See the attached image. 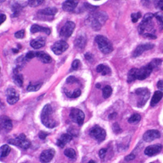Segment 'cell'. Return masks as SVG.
Returning a JSON list of instances; mask_svg holds the SVG:
<instances>
[{
	"mask_svg": "<svg viewBox=\"0 0 163 163\" xmlns=\"http://www.w3.org/2000/svg\"><path fill=\"white\" fill-rule=\"evenodd\" d=\"M69 48V44L65 41L60 40L57 41L52 45V50L56 55H61L64 52H65Z\"/></svg>",
	"mask_w": 163,
	"mask_h": 163,
	"instance_id": "10",
	"label": "cell"
},
{
	"mask_svg": "<svg viewBox=\"0 0 163 163\" xmlns=\"http://www.w3.org/2000/svg\"><path fill=\"white\" fill-rule=\"evenodd\" d=\"M150 65L152 66V68L153 69H157V67H159V66L161 65V60L160 59H154L153 61H152L151 62H150Z\"/></svg>",
	"mask_w": 163,
	"mask_h": 163,
	"instance_id": "37",
	"label": "cell"
},
{
	"mask_svg": "<svg viewBox=\"0 0 163 163\" xmlns=\"http://www.w3.org/2000/svg\"><path fill=\"white\" fill-rule=\"evenodd\" d=\"M141 119V117L140 114L138 113H135L133 115H132L130 117V118L128 119V122L129 123H132V124H135V123H138Z\"/></svg>",
	"mask_w": 163,
	"mask_h": 163,
	"instance_id": "32",
	"label": "cell"
},
{
	"mask_svg": "<svg viewBox=\"0 0 163 163\" xmlns=\"http://www.w3.org/2000/svg\"><path fill=\"white\" fill-rule=\"evenodd\" d=\"M155 17V14L147 13L144 15L142 21L139 25V32L140 34L144 35L145 34H153L152 31L153 30V25L152 20Z\"/></svg>",
	"mask_w": 163,
	"mask_h": 163,
	"instance_id": "3",
	"label": "cell"
},
{
	"mask_svg": "<svg viewBox=\"0 0 163 163\" xmlns=\"http://www.w3.org/2000/svg\"><path fill=\"white\" fill-rule=\"evenodd\" d=\"M163 97V92L161 91H157L153 94L152 100H151V106H154L161 100Z\"/></svg>",
	"mask_w": 163,
	"mask_h": 163,
	"instance_id": "24",
	"label": "cell"
},
{
	"mask_svg": "<svg viewBox=\"0 0 163 163\" xmlns=\"http://www.w3.org/2000/svg\"><path fill=\"white\" fill-rule=\"evenodd\" d=\"M53 114V110L51 106V104H46L43 107L42 114H41V120L43 124L48 128H54L56 126V122L54 120V118H52Z\"/></svg>",
	"mask_w": 163,
	"mask_h": 163,
	"instance_id": "2",
	"label": "cell"
},
{
	"mask_svg": "<svg viewBox=\"0 0 163 163\" xmlns=\"http://www.w3.org/2000/svg\"><path fill=\"white\" fill-rule=\"evenodd\" d=\"M57 8L56 7H47L45 9L39 10V13L43 14V15H48V16H54L57 12Z\"/></svg>",
	"mask_w": 163,
	"mask_h": 163,
	"instance_id": "27",
	"label": "cell"
},
{
	"mask_svg": "<svg viewBox=\"0 0 163 163\" xmlns=\"http://www.w3.org/2000/svg\"><path fill=\"white\" fill-rule=\"evenodd\" d=\"M136 95L140 98V100L138 101V107H143L146 104V102L148 101V98L150 97V91L147 88H140L137 89L136 91Z\"/></svg>",
	"mask_w": 163,
	"mask_h": 163,
	"instance_id": "7",
	"label": "cell"
},
{
	"mask_svg": "<svg viewBox=\"0 0 163 163\" xmlns=\"http://www.w3.org/2000/svg\"><path fill=\"white\" fill-rule=\"evenodd\" d=\"M77 4H78L77 1H65V2H63L62 7H63L64 11L71 12V11H74L75 8L77 7Z\"/></svg>",
	"mask_w": 163,
	"mask_h": 163,
	"instance_id": "18",
	"label": "cell"
},
{
	"mask_svg": "<svg viewBox=\"0 0 163 163\" xmlns=\"http://www.w3.org/2000/svg\"><path fill=\"white\" fill-rule=\"evenodd\" d=\"M64 153H65V155L66 157H68L69 158H76V152H75V150L73 149V148H67V149L65 150Z\"/></svg>",
	"mask_w": 163,
	"mask_h": 163,
	"instance_id": "34",
	"label": "cell"
},
{
	"mask_svg": "<svg viewBox=\"0 0 163 163\" xmlns=\"http://www.w3.org/2000/svg\"><path fill=\"white\" fill-rule=\"evenodd\" d=\"M0 18H1V24H2L6 20V15L3 13H1L0 14Z\"/></svg>",
	"mask_w": 163,
	"mask_h": 163,
	"instance_id": "50",
	"label": "cell"
},
{
	"mask_svg": "<svg viewBox=\"0 0 163 163\" xmlns=\"http://www.w3.org/2000/svg\"><path fill=\"white\" fill-rule=\"evenodd\" d=\"M157 87H158L159 89H160V91H163V81L162 80H160V81L157 82Z\"/></svg>",
	"mask_w": 163,
	"mask_h": 163,
	"instance_id": "49",
	"label": "cell"
},
{
	"mask_svg": "<svg viewBox=\"0 0 163 163\" xmlns=\"http://www.w3.org/2000/svg\"><path fill=\"white\" fill-rule=\"evenodd\" d=\"M8 142L13 145H16L18 147L21 148L23 149H28L31 145V143L25 136V134H20V136H17L16 139L10 140Z\"/></svg>",
	"mask_w": 163,
	"mask_h": 163,
	"instance_id": "5",
	"label": "cell"
},
{
	"mask_svg": "<svg viewBox=\"0 0 163 163\" xmlns=\"http://www.w3.org/2000/svg\"><path fill=\"white\" fill-rule=\"evenodd\" d=\"M71 120L75 123H77L78 126H82L83 124L84 119H85V114L82 110L78 109H73L69 113Z\"/></svg>",
	"mask_w": 163,
	"mask_h": 163,
	"instance_id": "8",
	"label": "cell"
},
{
	"mask_svg": "<svg viewBox=\"0 0 163 163\" xmlns=\"http://www.w3.org/2000/svg\"><path fill=\"white\" fill-rule=\"evenodd\" d=\"M107 153V149L106 148H102V149L100 150V152H99V156L101 159H104L105 155Z\"/></svg>",
	"mask_w": 163,
	"mask_h": 163,
	"instance_id": "43",
	"label": "cell"
},
{
	"mask_svg": "<svg viewBox=\"0 0 163 163\" xmlns=\"http://www.w3.org/2000/svg\"><path fill=\"white\" fill-rule=\"evenodd\" d=\"M65 94L67 95V96L69 98H77V97H78L80 95H81V90H80V89H77V90H76V91H73L72 93L68 92V91H66L65 89Z\"/></svg>",
	"mask_w": 163,
	"mask_h": 163,
	"instance_id": "35",
	"label": "cell"
},
{
	"mask_svg": "<svg viewBox=\"0 0 163 163\" xmlns=\"http://www.w3.org/2000/svg\"><path fill=\"white\" fill-rule=\"evenodd\" d=\"M80 67V61L78 60H75L72 63V70H77Z\"/></svg>",
	"mask_w": 163,
	"mask_h": 163,
	"instance_id": "40",
	"label": "cell"
},
{
	"mask_svg": "<svg viewBox=\"0 0 163 163\" xmlns=\"http://www.w3.org/2000/svg\"><path fill=\"white\" fill-rule=\"evenodd\" d=\"M160 137H161V134L157 130H149L144 134L143 140L145 142H152Z\"/></svg>",
	"mask_w": 163,
	"mask_h": 163,
	"instance_id": "12",
	"label": "cell"
},
{
	"mask_svg": "<svg viewBox=\"0 0 163 163\" xmlns=\"http://www.w3.org/2000/svg\"><path fill=\"white\" fill-rule=\"evenodd\" d=\"M42 86V83L41 82H38V83L35 84H30L27 87V91H39V89L41 88Z\"/></svg>",
	"mask_w": 163,
	"mask_h": 163,
	"instance_id": "33",
	"label": "cell"
},
{
	"mask_svg": "<svg viewBox=\"0 0 163 163\" xmlns=\"http://www.w3.org/2000/svg\"><path fill=\"white\" fill-rule=\"evenodd\" d=\"M95 43H97L98 48L104 54H109L113 51V45L109 39L102 35H97L95 37Z\"/></svg>",
	"mask_w": 163,
	"mask_h": 163,
	"instance_id": "4",
	"label": "cell"
},
{
	"mask_svg": "<svg viewBox=\"0 0 163 163\" xmlns=\"http://www.w3.org/2000/svg\"><path fill=\"white\" fill-rule=\"evenodd\" d=\"M66 82H69V83H73V82H78V80L75 77H73V76H70V77H69L67 78Z\"/></svg>",
	"mask_w": 163,
	"mask_h": 163,
	"instance_id": "42",
	"label": "cell"
},
{
	"mask_svg": "<svg viewBox=\"0 0 163 163\" xmlns=\"http://www.w3.org/2000/svg\"><path fill=\"white\" fill-rule=\"evenodd\" d=\"M150 163H156V162H150Z\"/></svg>",
	"mask_w": 163,
	"mask_h": 163,
	"instance_id": "54",
	"label": "cell"
},
{
	"mask_svg": "<svg viewBox=\"0 0 163 163\" xmlns=\"http://www.w3.org/2000/svg\"><path fill=\"white\" fill-rule=\"evenodd\" d=\"M86 45V39L84 36L77 37L74 42V46L77 49H83Z\"/></svg>",
	"mask_w": 163,
	"mask_h": 163,
	"instance_id": "23",
	"label": "cell"
},
{
	"mask_svg": "<svg viewBox=\"0 0 163 163\" xmlns=\"http://www.w3.org/2000/svg\"><path fill=\"white\" fill-rule=\"evenodd\" d=\"M12 51L14 52V53H17V52H18V50H15V49H13Z\"/></svg>",
	"mask_w": 163,
	"mask_h": 163,
	"instance_id": "53",
	"label": "cell"
},
{
	"mask_svg": "<svg viewBox=\"0 0 163 163\" xmlns=\"http://www.w3.org/2000/svg\"><path fill=\"white\" fill-rule=\"evenodd\" d=\"M23 5L20 3V2H15L12 4V6H11V10H12V11H13V16H18L19 13H20V11H21V10H22L23 8Z\"/></svg>",
	"mask_w": 163,
	"mask_h": 163,
	"instance_id": "29",
	"label": "cell"
},
{
	"mask_svg": "<svg viewBox=\"0 0 163 163\" xmlns=\"http://www.w3.org/2000/svg\"><path fill=\"white\" fill-rule=\"evenodd\" d=\"M96 71L98 73H101L102 75H107L109 74L110 73H111V69L109 68V66L105 65H99L97 66V68H96Z\"/></svg>",
	"mask_w": 163,
	"mask_h": 163,
	"instance_id": "26",
	"label": "cell"
},
{
	"mask_svg": "<svg viewBox=\"0 0 163 163\" xmlns=\"http://www.w3.org/2000/svg\"><path fill=\"white\" fill-rule=\"evenodd\" d=\"M141 17V12H136L132 14V20L133 23H136L138 20Z\"/></svg>",
	"mask_w": 163,
	"mask_h": 163,
	"instance_id": "39",
	"label": "cell"
},
{
	"mask_svg": "<svg viewBox=\"0 0 163 163\" xmlns=\"http://www.w3.org/2000/svg\"><path fill=\"white\" fill-rule=\"evenodd\" d=\"M35 57H38L43 63L45 64L50 63L51 61H52V57L48 54L43 52H37L35 53Z\"/></svg>",
	"mask_w": 163,
	"mask_h": 163,
	"instance_id": "22",
	"label": "cell"
},
{
	"mask_svg": "<svg viewBox=\"0 0 163 163\" xmlns=\"http://www.w3.org/2000/svg\"><path fill=\"white\" fill-rule=\"evenodd\" d=\"M45 39L42 38V37H39V38L36 39H33L30 42V46L34 49H39V48H43V46L45 45Z\"/></svg>",
	"mask_w": 163,
	"mask_h": 163,
	"instance_id": "20",
	"label": "cell"
},
{
	"mask_svg": "<svg viewBox=\"0 0 163 163\" xmlns=\"http://www.w3.org/2000/svg\"><path fill=\"white\" fill-rule=\"evenodd\" d=\"M153 70V69L150 65V64H148L147 65L143 66L140 69H137V79L144 80L147 78L151 74Z\"/></svg>",
	"mask_w": 163,
	"mask_h": 163,
	"instance_id": "11",
	"label": "cell"
},
{
	"mask_svg": "<svg viewBox=\"0 0 163 163\" xmlns=\"http://www.w3.org/2000/svg\"><path fill=\"white\" fill-rule=\"evenodd\" d=\"M144 37H145V38H148V39H156L157 38L156 35H154L153 34H145L144 35Z\"/></svg>",
	"mask_w": 163,
	"mask_h": 163,
	"instance_id": "48",
	"label": "cell"
},
{
	"mask_svg": "<svg viewBox=\"0 0 163 163\" xmlns=\"http://www.w3.org/2000/svg\"><path fill=\"white\" fill-rule=\"evenodd\" d=\"M108 19V16L105 12L100 11V12H95V13L91 14L87 18L88 24L91 25L94 30H99L104 25L105 21Z\"/></svg>",
	"mask_w": 163,
	"mask_h": 163,
	"instance_id": "1",
	"label": "cell"
},
{
	"mask_svg": "<svg viewBox=\"0 0 163 163\" xmlns=\"http://www.w3.org/2000/svg\"><path fill=\"white\" fill-rule=\"evenodd\" d=\"M72 139H73V136L72 135H70L69 133L63 134V135L57 140L56 145L58 147L62 148L65 147V145L67 143L70 142V141L72 140Z\"/></svg>",
	"mask_w": 163,
	"mask_h": 163,
	"instance_id": "17",
	"label": "cell"
},
{
	"mask_svg": "<svg viewBox=\"0 0 163 163\" xmlns=\"http://www.w3.org/2000/svg\"><path fill=\"white\" fill-rule=\"evenodd\" d=\"M85 58H86L87 61H91H91H93V56L90 53V52H88V53H86V54L85 55Z\"/></svg>",
	"mask_w": 163,
	"mask_h": 163,
	"instance_id": "47",
	"label": "cell"
},
{
	"mask_svg": "<svg viewBox=\"0 0 163 163\" xmlns=\"http://www.w3.org/2000/svg\"><path fill=\"white\" fill-rule=\"evenodd\" d=\"M161 148H162V147L160 144L150 145V146H148V147L145 148L144 154L148 157L154 156V155H156V154L161 152Z\"/></svg>",
	"mask_w": 163,
	"mask_h": 163,
	"instance_id": "16",
	"label": "cell"
},
{
	"mask_svg": "<svg viewBox=\"0 0 163 163\" xmlns=\"http://www.w3.org/2000/svg\"><path fill=\"white\" fill-rule=\"evenodd\" d=\"M155 18L157 19V22L159 24V27H161V30L163 29V16L161 13H155Z\"/></svg>",
	"mask_w": 163,
	"mask_h": 163,
	"instance_id": "36",
	"label": "cell"
},
{
	"mask_svg": "<svg viewBox=\"0 0 163 163\" xmlns=\"http://www.w3.org/2000/svg\"><path fill=\"white\" fill-rule=\"evenodd\" d=\"M137 69H138L134 68L132 69L131 70L128 72V75H127V82H132L136 79H137Z\"/></svg>",
	"mask_w": 163,
	"mask_h": 163,
	"instance_id": "28",
	"label": "cell"
},
{
	"mask_svg": "<svg viewBox=\"0 0 163 163\" xmlns=\"http://www.w3.org/2000/svg\"><path fill=\"white\" fill-rule=\"evenodd\" d=\"M55 153H55V150L52 149V148L44 150V151L40 154L39 160H40L41 162L43 163L50 162L52 160V158L54 157Z\"/></svg>",
	"mask_w": 163,
	"mask_h": 163,
	"instance_id": "13",
	"label": "cell"
},
{
	"mask_svg": "<svg viewBox=\"0 0 163 163\" xmlns=\"http://www.w3.org/2000/svg\"><path fill=\"white\" fill-rule=\"evenodd\" d=\"M10 151H11V149H10L8 145H2V147H1V150H0V156H1V158H3L5 157H7V155L9 154Z\"/></svg>",
	"mask_w": 163,
	"mask_h": 163,
	"instance_id": "30",
	"label": "cell"
},
{
	"mask_svg": "<svg viewBox=\"0 0 163 163\" xmlns=\"http://www.w3.org/2000/svg\"><path fill=\"white\" fill-rule=\"evenodd\" d=\"M35 53H36V52H28L27 54L25 55V58H26V60H30V59H32V58L35 57Z\"/></svg>",
	"mask_w": 163,
	"mask_h": 163,
	"instance_id": "44",
	"label": "cell"
},
{
	"mask_svg": "<svg viewBox=\"0 0 163 163\" xmlns=\"http://www.w3.org/2000/svg\"><path fill=\"white\" fill-rule=\"evenodd\" d=\"M48 136V133H46L44 132H40L39 134V137L41 140H45L46 137Z\"/></svg>",
	"mask_w": 163,
	"mask_h": 163,
	"instance_id": "46",
	"label": "cell"
},
{
	"mask_svg": "<svg viewBox=\"0 0 163 163\" xmlns=\"http://www.w3.org/2000/svg\"><path fill=\"white\" fill-rule=\"evenodd\" d=\"M88 163H95V161H93V160H91V161H89Z\"/></svg>",
	"mask_w": 163,
	"mask_h": 163,
	"instance_id": "52",
	"label": "cell"
},
{
	"mask_svg": "<svg viewBox=\"0 0 163 163\" xmlns=\"http://www.w3.org/2000/svg\"><path fill=\"white\" fill-rule=\"evenodd\" d=\"M43 0H31V1L28 2V4L31 7H36V6H39V5L43 4Z\"/></svg>",
	"mask_w": 163,
	"mask_h": 163,
	"instance_id": "38",
	"label": "cell"
},
{
	"mask_svg": "<svg viewBox=\"0 0 163 163\" xmlns=\"http://www.w3.org/2000/svg\"><path fill=\"white\" fill-rule=\"evenodd\" d=\"M158 7L161 8V10H162L163 11V1H160V2H158Z\"/></svg>",
	"mask_w": 163,
	"mask_h": 163,
	"instance_id": "51",
	"label": "cell"
},
{
	"mask_svg": "<svg viewBox=\"0 0 163 163\" xmlns=\"http://www.w3.org/2000/svg\"><path fill=\"white\" fill-rule=\"evenodd\" d=\"M135 158H136V155H135V154H130V155H128V156L125 157V161H130L134 160Z\"/></svg>",
	"mask_w": 163,
	"mask_h": 163,
	"instance_id": "45",
	"label": "cell"
},
{
	"mask_svg": "<svg viewBox=\"0 0 163 163\" xmlns=\"http://www.w3.org/2000/svg\"><path fill=\"white\" fill-rule=\"evenodd\" d=\"M154 48L153 44H151V43H145V44H141V45H139L137 48H136V50L134 51L133 52V56L134 57H137L139 56H140L141 54H143V52H145V51L148 50H151Z\"/></svg>",
	"mask_w": 163,
	"mask_h": 163,
	"instance_id": "15",
	"label": "cell"
},
{
	"mask_svg": "<svg viewBox=\"0 0 163 163\" xmlns=\"http://www.w3.org/2000/svg\"><path fill=\"white\" fill-rule=\"evenodd\" d=\"M89 135L91 138L95 140L98 142H102L104 140V139L106 137V132L103 128L100 127L99 126H95L90 130Z\"/></svg>",
	"mask_w": 163,
	"mask_h": 163,
	"instance_id": "6",
	"label": "cell"
},
{
	"mask_svg": "<svg viewBox=\"0 0 163 163\" xmlns=\"http://www.w3.org/2000/svg\"><path fill=\"white\" fill-rule=\"evenodd\" d=\"M102 91H103V92H102V94H103V97L107 99V98H109V96L112 95L113 89H112V87L110 86H104Z\"/></svg>",
	"mask_w": 163,
	"mask_h": 163,
	"instance_id": "31",
	"label": "cell"
},
{
	"mask_svg": "<svg viewBox=\"0 0 163 163\" xmlns=\"http://www.w3.org/2000/svg\"><path fill=\"white\" fill-rule=\"evenodd\" d=\"M1 127H2V130H4L6 132H9L12 128V122L7 117H2Z\"/></svg>",
	"mask_w": 163,
	"mask_h": 163,
	"instance_id": "19",
	"label": "cell"
},
{
	"mask_svg": "<svg viewBox=\"0 0 163 163\" xmlns=\"http://www.w3.org/2000/svg\"><path fill=\"white\" fill-rule=\"evenodd\" d=\"M18 69H16V72H14L13 75V81L15 84H16L18 86H23V75L20 73L17 72Z\"/></svg>",
	"mask_w": 163,
	"mask_h": 163,
	"instance_id": "25",
	"label": "cell"
},
{
	"mask_svg": "<svg viewBox=\"0 0 163 163\" xmlns=\"http://www.w3.org/2000/svg\"><path fill=\"white\" fill-rule=\"evenodd\" d=\"M15 37L16 39H23L25 37V30H20L15 34Z\"/></svg>",
	"mask_w": 163,
	"mask_h": 163,
	"instance_id": "41",
	"label": "cell"
},
{
	"mask_svg": "<svg viewBox=\"0 0 163 163\" xmlns=\"http://www.w3.org/2000/svg\"><path fill=\"white\" fill-rule=\"evenodd\" d=\"M30 32L32 34H35V33H38V32H43V33H45L47 34H50L51 30L49 28L43 27V26L39 25H33L31 28H30Z\"/></svg>",
	"mask_w": 163,
	"mask_h": 163,
	"instance_id": "21",
	"label": "cell"
},
{
	"mask_svg": "<svg viewBox=\"0 0 163 163\" xmlns=\"http://www.w3.org/2000/svg\"><path fill=\"white\" fill-rule=\"evenodd\" d=\"M75 29V24L72 21H67L64 25V26L61 28V32H60V36L64 39H68L72 35L73 32Z\"/></svg>",
	"mask_w": 163,
	"mask_h": 163,
	"instance_id": "9",
	"label": "cell"
},
{
	"mask_svg": "<svg viewBox=\"0 0 163 163\" xmlns=\"http://www.w3.org/2000/svg\"><path fill=\"white\" fill-rule=\"evenodd\" d=\"M6 94H7V101L9 104H16L19 100V95L16 93V90L12 87L7 89Z\"/></svg>",
	"mask_w": 163,
	"mask_h": 163,
	"instance_id": "14",
	"label": "cell"
}]
</instances>
